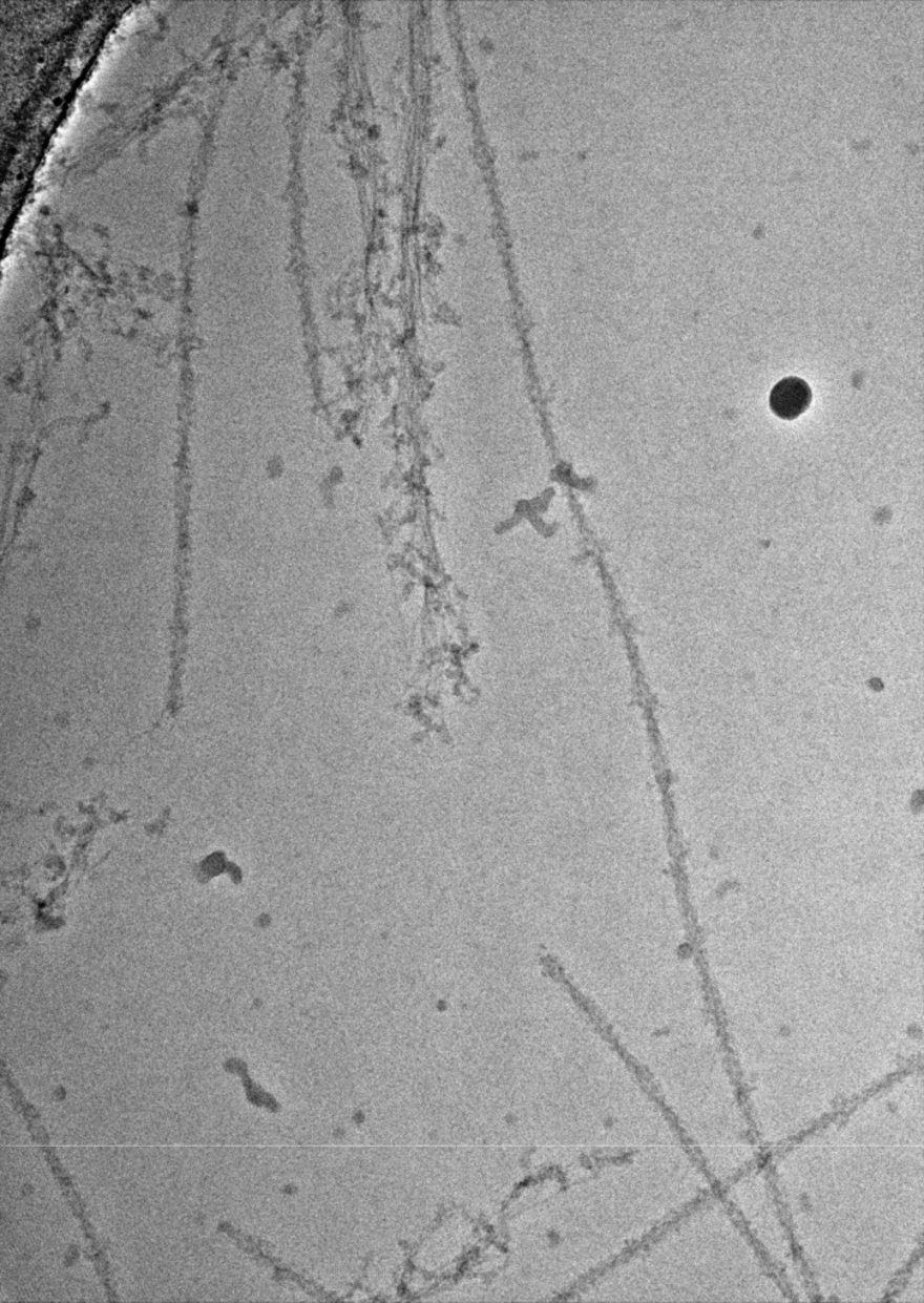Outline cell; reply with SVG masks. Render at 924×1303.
<instances>
[{
	"label": "cell",
	"mask_w": 924,
	"mask_h": 1303,
	"mask_svg": "<svg viewBox=\"0 0 924 1303\" xmlns=\"http://www.w3.org/2000/svg\"><path fill=\"white\" fill-rule=\"evenodd\" d=\"M812 402V390L798 377L784 378L772 390L770 405L777 417L792 420L805 413Z\"/></svg>",
	"instance_id": "6da1fadb"
}]
</instances>
